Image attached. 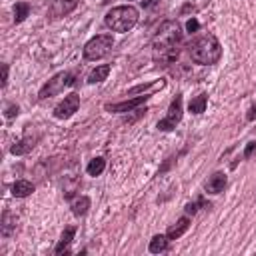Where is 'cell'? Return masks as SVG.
Segmentation results:
<instances>
[{
	"label": "cell",
	"instance_id": "obj_1",
	"mask_svg": "<svg viewBox=\"0 0 256 256\" xmlns=\"http://www.w3.org/2000/svg\"><path fill=\"white\" fill-rule=\"evenodd\" d=\"M180 42H182V28L178 22L168 20L162 22L152 38V56L160 64H172L180 56Z\"/></svg>",
	"mask_w": 256,
	"mask_h": 256
},
{
	"label": "cell",
	"instance_id": "obj_2",
	"mask_svg": "<svg viewBox=\"0 0 256 256\" xmlns=\"http://www.w3.org/2000/svg\"><path fill=\"white\" fill-rule=\"evenodd\" d=\"M188 52H190V58L196 62V64H204V66H210V64H216L222 56V46L218 42V38L214 34H204L200 38H196L190 46H188Z\"/></svg>",
	"mask_w": 256,
	"mask_h": 256
},
{
	"label": "cell",
	"instance_id": "obj_3",
	"mask_svg": "<svg viewBox=\"0 0 256 256\" xmlns=\"http://www.w3.org/2000/svg\"><path fill=\"white\" fill-rule=\"evenodd\" d=\"M104 22L114 32H128L138 22V10L134 6H116L106 14Z\"/></svg>",
	"mask_w": 256,
	"mask_h": 256
},
{
	"label": "cell",
	"instance_id": "obj_4",
	"mask_svg": "<svg viewBox=\"0 0 256 256\" xmlns=\"http://www.w3.org/2000/svg\"><path fill=\"white\" fill-rule=\"evenodd\" d=\"M112 46H114L112 34H100V36L92 38V40L84 46V58H86V60H102L104 56L110 54Z\"/></svg>",
	"mask_w": 256,
	"mask_h": 256
},
{
	"label": "cell",
	"instance_id": "obj_5",
	"mask_svg": "<svg viewBox=\"0 0 256 256\" xmlns=\"http://www.w3.org/2000/svg\"><path fill=\"white\" fill-rule=\"evenodd\" d=\"M74 84V80H72V74L70 72H60V74H56L52 80H48L46 84H44V88L40 90V100H46V98H50V96H56V94H60L66 86H72Z\"/></svg>",
	"mask_w": 256,
	"mask_h": 256
},
{
	"label": "cell",
	"instance_id": "obj_6",
	"mask_svg": "<svg viewBox=\"0 0 256 256\" xmlns=\"http://www.w3.org/2000/svg\"><path fill=\"white\" fill-rule=\"evenodd\" d=\"M180 120H182V94H176V98L170 104V110H168L166 118L158 122V128L164 130V132L166 130H172V128H176V124Z\"/></svg>",
	"mask_w": 256,
	"mask_h": 256
},
{
	"label": "cell",
	"instance_id": "obj_7",
	"mask_svg": "<svg viewBox=\"0 0 256 256\" xmlns=\"http://www.w3.org/2000/svg\"><path fill=\"white\" fill-rule=\"evenodd\" d=\"M78 106H80V96H78V94H70V96H66V98L54 108V116H56L58 120H66V118H70V116L78 110Z\"/></svg>",
	"mask_w": 256,
	"mask_h": 256
},
{
	"label": "cell",
	"instance_id": "obj_8",
	"mask_svg": "<svg viewBox=\"0 0 256 256\" xmlns=\"http://www.w3.org/2000/svg\"><path fill=\"white\" fill-rule=\"evenodd\" d=\"M148 100V96L144 94V96H138V98H132V100H124V102H116V104H106V110L108 112H118V114H122V112H132L134 108H138L140 104H144Z\"/></svg>",
	"mask_w": 256,
	"mask_h": 256
},
{
	"label": "cell",
	"instance_id": "obj_9",
	"mask_svg": "<svg viewBox=\"0 0 256 256\" xmlns=\"http://www.w3.org/2000/svg\"><path fill=\"white\" fill-rule=\"evenodd\" d=\"M78 2H80V0H54V4H52V8H50V14H52L54 18L66 16V14H70V12L78 6Z\"/></svg>",
	"mask_w": 256,
	"mask_h": 256
},
{
	"label": "cell",
	"instance_id": "obj_10",
	"mask_svg": "<svg viewBox=\"0 0 256 256\" xmlns=\"http://www.w3.org/2000/svg\"><path fill=\"white\" fill-rule=\"evenodd\" d=\"M226 184H228L226 174H224V172H216V174H212L210 180L206 182V192H208V194H220V192L226 188Z\"/></svg>",
	"mask_w": 256,
	"mask_h": 256
},
{
	"label": "cell",
	"instance_id": "obj_11",
	"mask_svg": "<svg viewBox=\"0 0 256 256\" xmlns=\"http://www.w3.org/2000/svg\"><path fill=\"white\" fill-rule=\"evenodd\" d=\"M74 236H76V226H68L64 232H62V238H60V242H58V246H56V254H62V252H68V246H70V242L74 240Z\"/></svg>",
	"mask_w": 256,
	"mask_h": 256
},
{
	"label": "cell",
	"instance_id": "obj_12",
	"mask_svg": "<svg viewBox=\"0 0 256 256\" xmlns=\"http://www.w3.org/2000/svg\"><path fill=\"white\" fill-rule=\"evenodd\" d=\"M188 228H190V220L184 216V218H180V220H178L174 226H170V228H168L166 236H168L170 240H176V238H180V236H182V234H184Z\"/></svg>",
	"mask_w": 256,
	"mask_h": 256
},
{
	"label": "cell",
	"instance_id": "obj_13",
	"mask_svg": "<svg viewBox=\"0 0 256 256\" xmlns=\"http://www.w3.org/2000/svg\"><path fill=\"white\" fill-rule=\"evenodd\" d=\"M32 192H34V184L28 182V180H18V182H14V186H12V194H14L16 198H26V196H30Z\"/></svg>",
	"mask_w": 256,
	"mask_h": 256
},
{
	"label": "cell",
	"instance_id": "obj_14",
	"mask_svg": "<svg viewBox=\"0 0 256 256\" xmlns=\"http://www.w3.org/2000/svg\"><path fill=\"white\" fill-rule=\"evenodd\" d=\"M108 74H110V66H108V64H102V66H98L96 70H92V72H90V76H88V82H90V84H98V82H104V80L108 78Z\"/></svg>",
	"mask_w": 256,
	"mask_h": 256
},
{
	"label": "cell",
	"instance_id": "obj_15",
	"mask_svg": "<svg viewBox=\"0 0 256 256\" xmlns=\"http://www.w3.org/2000/svg\"><path fill=\"white\" fill-rule=\"evenodd\" d=\"M206 104H208V96H206V94H198L196 98L190 100L188 110H190L192 114H202V112L206 110Z\"/></svg>",
	"mask_w": 256,
	"mask_h": 256
},
{
	"label": "cell",
	"instance_id": "obj_16",
	"mask_svg": "<svg viewBox=\"0 0 256 256\" xmlns=\"http://www.w3.org/2000/svg\"><path fill=\"white\" fill-rule=\"evenodd\" d=\"M168 236H162V234H158V236H154L152 240H150V252L152 254H160V252H166L168 250Z\"/></svg>",
	"mask_w": 256,
	"mask_h": 256
},
{
	"label": "cell",
	"instance_id": "obj_17",
	"mask_svg": "<svg viewBox=\"0 0 256 256\" xmlns=\"http://www.w3.org/2000/svg\"><path fill=\"white\" fill-rule=\"evenodd\" d=\"M14 230H16V216L10 214V212H4V216H2V228H0L2 236H10Z\"/></svg>",
	"mask_w": 256,
	"mask_h": 256
},
{
	"label": "cell",
	"instance_id": "obj_18",
	"mask_svg": "<svg viewBox=\"0 0 256 256\" xmlns=\"http://www.w3.org/2000/svg\"><path fill=\"white\" fill-rule=\"evenodd\" d=\"M32 148H34V140H32V138H24V140L16 142L10 152H12L14 156H22V154H28Z\"/></svg>",
	"mask_w": 256,
	"mask_h": 256
},
{
	"label": "cell",
	"instance_id": "obj_19",
	"mask_svg": "<svg viewBox=\"0 0 256 256\" xmlns=\"http://www.w3.org/2000/svg\"><path fill=\"white\" fill-rule=\"evenodd\" d=\"M88 208H90V198H86V196H80L78 200L72 202V214L74 216H84L88 212Z\"/></svg>",
	"mask_w": 256,
	"mask_h": 256
},
{
	"label": "cell",
	"instance_id": "obj_20",
	"mask_svg": "<svg viewBox=\"0 0 256 256\" xmlns=\"http://www.w3.org/2000/svg\"><path fill=\"white\" fill-rule=\"evenodd\" d=\"M28 14H30V4H28V2H18V4L14 6V22H16V24L24 22V20L28 18Z\"/></svg>",
	"mask_w": 256,
	"mask_h": 256
},
{
	"label": "cell",
	"instance_id": "obj_21",
	"mask_svg": "<svg viewBox=\"0 0 256 256\" xmlns=\"http://www.w3.org/2000/svg\"><path fill=\"white\" fill-rule=\"evenodd\" d=\"M104 168H106V160H104V158H94V160L88 164L86 172H88L90 176H100V174L104 172Z\"/></svg>",
	"mask_w": 256,
	"mask_h": 256
},
{
	"label": "cell",
	"instance_id": "obj_22",
	"mask_svg": "<svg viewBox=\"0 0 256 256\" xmlns=\"http://www.w3.org/2000/svg\"><path fill=\"white\" fill-rule=\"evenodd\" d=\"M198 206H206L202 198H200L198 202H194V204H188V206H186V212H188V214H196V212H198ZM206 208H210V204H208Z\"/></svg>",
	"mask_w": 256,
	"mask_h": 256
},
{
	"label": "cell",
	"instance_id": "obj_23",
	"mask_svg": "<svg viewBox=\"0 0 256 256\" xmlns=\"http://www.w3.org/2000/svg\"><path fill=\"white\" fill-rule=\"evenodd\" d=\"M18 112H20V108L18 106H8V110H6V118H14V116H18Z\"/></svg>",
	"mask_w": 256,
	"mask_h": 256
},
{
	"label": "cell",
	"instance_id": "obj_24",
	"mask_svg": "<svg viewBox=\"0 0 256 256\" xmlns=\"http://www.w3.org/2000/svg\"><path fill=\"white\" fill-rule=\"evenodd\" d=\"M254 152H256V142H250V144L246 146V150H244V158H250Z\"/></svg>",
	"mask_w": 256,
	"mask_h": 256
},
{
	"label": "cell",
	"instance_id": "obj_25",
	"mask_svg": "<svg viewBox=\"0 0 256 256\" xmlns=\"http://www.w3.org/2000/svg\"><path fill=\"white\" fill-rule=\"evenodd\" d=\"M198 26H200V24H198V20H194V18L186 24V28H188V32H190V34H192V32H196V30H198Z\"/></svg>",
	"mask_w": 256,
	"mask_h": 256
},
{
	"label": "cell",
	"instance_id": "obj_26",
	"mask_svg": "<svg viewBox=\"0 0 256 256\" xmlns=\"http://www.w3.org/2000/svg\"><path fill=\"white\" fill-rule=\"evenodd\" d=\"M8 84V66L4 64L2 66V86H6Z\"/></svg>",
	"mask_w": 256,
	"mask_h": 256
},
{
	"label": "cell",
	"instance_id": "obj_27",
	"mask_svg": "<svg viewBox=\"0 0 256 256\" xmlns=\"http://www.w3.org/2000/svg\"><path fill=\"white\" fill-rule=\"evenodd\" d=\"M156 4H160V0H142V8H152Z\"/></svg>",
	"mask_w": 256,
	"mask_h": 256
},
{
	"label": "cell",
	"instance_id": "obj_28",
	"mask_svg": "<svg viewBox=\"0 0 256 256\" xmlns=\"http://www.w3.org/2000/svg\"><path fill=\"white\" fill-rule=\"evenodd\" d=\"M256 118V104L250 108V112H248V120H254Z\"/></svg>",
	"mask_w": 256,
	"mask_h": 256
},
{
	"label": "cell",
	"instance_id": "obj_29",
	"mask_svg": "<svg viewBox=\"0 0 256 256\" xmlns=\"http://www.w3.org/2000/svg\"><path fill=\"white\" fill-rule=\"evenodd\" d=\"M104 2H108V0H104Z\"/></svg>",
	"mask_w": 256,
	"mask_h": 256
}]
</instances>
